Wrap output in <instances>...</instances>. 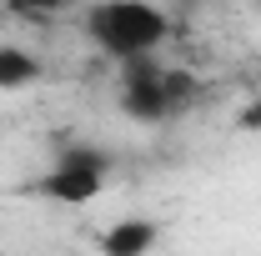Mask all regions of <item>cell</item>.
<instances>
[{"mask_svg":"<svg viewBox=\"0 0 261 256\" xmlns=\"http://www.w3.org/2000/svg\"><path fill=\"white\" fill-rule=\"evenodd\" d=\"M236 131H261V100H246L241 116H236Z\"/></svg>","mask_w":261,"mask_h":256,"instance_id":"ba28073f","label":"cell"},{"mask_svg":"<svg viewBox=\"0 0 261 256\" xmlns=\"http://www.w3.org/2000/svg\"><path fill=\"white\" fill-rule=\"evenodd\" d=\"M156 241H161V221H151V216H121L96 236L100 256H146Z\"/></svg>","mask_w":261,"mask_h":256,"instance_id":"277c9868","label":"cell"},{"mask_svg":"<svg viewBox=\"0 0 261 256\" xmlns=\"http://www.w3.org/2000/svg\"><path fill=\"white\" fill-rule=\"evenodd\" d=\"M166 96H171L176 116H181V111H186V106L201 96V81H196L191 70H181V65H166Z\"/></svg>","mask_w":261,"mask_h":256,"instance_id":"8992f818","label":"cell"},{"mask_svg":"<svg viewBox=\"0 0 261 256\" xmlns=\"http://www.w3.org/2000/svg\"><path fill=\"white\" fill-rule=\"evenodd\" d=\"M176 5H181V10H196V5H201V0H176Z\"/></svg>","mask_w":261,"mask_h":256,"instance_id":"9c48e42d","label":"cell"},{"mask_svg":"<svg viewBox=\"0 0 261 256\" xmlns=\"http://www.w3.org/2000/svg\"><path fill=\"white\" fill-rule=\"evenodd\" d=\"M106 176H111V156L96 151V146H65L56 166L35 181L31 191L56 201V206H91L100 191H106Z\"/></svg>","mask_w":261,"mask_h":256,"instance_id":"7a4b0ae2","label":"cell"},{"mask_svg":"<svg viewBox=\"0 0 261 256\" xmlns=\"http://www.w3.org/2000/svg\"><path fill=\"white\" fill-rule=\"evenodd\" d=\"M20 10H31V15H56V10H70L75 0H15Z\"/></svg>","mask_w":261,"mask_h":256,"instance_id":"52a82bcc","label":"cell"},{"mask_svg":"<svg viewBox=\"0 0 261 256\" xmlns=\"http://www.w3.org/2000/svg\"><path fill=\"white\" fill-rule=\"evenodd\" d=\"M40 75H45V65H40L35 50H25V45H0V91H31Z\"/></svg>","mask_w":261,"mask_h":256,"instance_id":"5b68a950","label":"cell"},{"mask_svg":"<svg viewBox=\"0 0 261 256\" xmlns=\"http://www.w3.org/2000/svg\"><path fill=\"white\" fill-rule=\"evenodd\" d=\"M116 100H121V116L136 126H161L176 116V106L166 96V65L156 61V50L121 61V96Z\"/></svg>","mask_w":261,"mask_h":256,"instance_id":"3957f363","label":"cell"},{"mask_svg":"<svg viewBox=\"0 0 261 256\" xmlns=\"http://www.w3.org/2000/svg\"><path fill=\"white\" fill-rule=\"evenodd\" d=\"M86 35L100 56L130 61V56H151L166 45L171 15L156 0H96L86 10Z\"/></svg>","mask_w":261,"mask_h":256,"instance_id":"6da1fadb","label":"cell"}]
</instances>
